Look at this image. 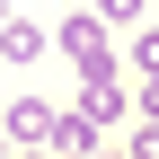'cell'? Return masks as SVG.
Returning <instances> with one entry per match:
<instances>
[{
  "mask_svg": "<svg viewBox=\"0 0 159 159\" xmlns=\"http://www.w3.org/2000/svg\"><path fill=\"white\" fill-rule=\"evenodd\" d=\"M133 62L150 71V89H159V35H142V44H133Z\"/></svg>",
  "mask_w": 159,
  "mask_h": 159,
  "instance_id": "3",
  "label": "cell"
},
{
  "mask_svg": "<svg viewBox=\"0 0 159 159\" xmlns=\"http://www.w3.org/2000/svg\"><path fill=\"white\" fill-rule=\"evenodd\" d=\"M35 53H44V35H35L27 18H9V27H0V62H35Z\"/></svg>",
  "mask_w": 159,
  "mask_h": 159,
  "instance_id": "2",
  "label": "cell"
},
{
  "mask_svg": "<svg viewBox=\"0 0 159 159\" xmlns=\"http://www.w3.org/2000/svg\"><path fill=\"white\" fill-rule=\"evenodd\" d=\"M53 44H62L71 62H89V71H97V62H106V18H71V27L53 35Z\"/></svg>",
  "mask_w": 159,
  "mask_h": 159,
  "instance_id": "1",
  "label": "cell"
}]
</instances>
